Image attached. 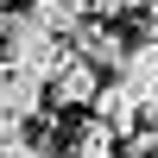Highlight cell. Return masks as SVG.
<instances>
[{
  "instance_id": "obj_1",
  "label": "cell",
  "mask_w": 158,
  "mask_h": 158,
  "mask_svg": "<svg viewBox=\"0 0 158 158\" xmlns=\"http://www.w3.org/2000/svg\"><path fill=\"white\" fill-rule=\"evenodd\" d=\"M0 63H6V70H19L25 82H38V89H44V82H51V70L63 63V44H57V38H44V32H32V25L13 13L6 44H0Z\"/></svg>"
},
{
  "instance_id": "obj_2",
  "label": "cell",
  "mask_w": 158,
  "mask_h": 158,
  "mask_svg": "<svg viewBox=\"0 0 158 158\" xmlns=\"http://www.w3.org/2000/svg\"><path fill=\"white\" fill-rule=\"evenodd\" d=\"M114 82H120L139 108H146V101H158V38L127 44V57H120V70H114Z\"/></svg>"
},
{
  "instance_id": "obj_3",
  "label": "cell",
  "mask_w": 158,
  "mask_h": 158,
  "mask_svg": "<svg viewBox=\"0 0 158 158\" xmlns=\"http://www.w3.org/2000/svg\"><path fill=\"white\" fill-rule=\"evenodd\" d=\"M70 57H82L89 70H120V57H127V38H120V25L82 19V25H76V51H70Z\"/></svg>"
},
{
  "instance_id": "obj_4",
  "label": "cell",
  "mask_w": 158,
  "mask_h": 158,
  "mask_svg": "<svg viewBox=\"0 0 158 158\" xmlns=\"http://www.w3.org/2000/svg\"><path fill=\"white\" fill-rule=\"evenodd\" d=\"M51 101H57V108H89V101H95V89H101V70H89L82 57H70V51H63V63L57 70H51Z\"/></svg>"
},
{
  "instance_id": "obj_5",
  "label": "cell",
  "mask_w": 158,
  "mask_h": 158,
  "mask_svg": "<svg viewBox=\"0 0 158 158\" xmlns=\"http://www.w3.org/2000/svg\"><path fill=\"white\" fill-rule=\"evenodd\" d=\"M19 19L32 25V32H44V38H57V44H63V38H76V25H82L89 13H82V0H32Z\"/></svg>"
},
{
  "instance_id": "obj_6",
  "label": "cell",
  "mask_w": 158,
  "mask_h": 158,
  "mask_svg": "<svg viewBox=\"0 0 158 158\" xmlns=\"http://www.w3.org/2000/svg\"><path fill=\"white\" fill-rule=\"evenodd\" d=\"M38 108H44V89L25 82L19 70H6V63H0V120H6V127H25Z\"/></svg>"
},
{
  "instance_id": "obj_7",
  "label": "cell",
  "mask_w": 158,
  "mask_h": 158,
  "mask_svg": "<svg viewBox=\"0 0 158 158\" xmlns=\"http://www.w3.org/2000/svg\"><path fill=\"white\" fill-rule=\"evenodd\" d=\"M89 108H95V114H89V120H101V127H108L114 139H127V133H133V127H139V101L127 95L120 82H101Z\"/></svg>"
},
{
  "instance_id": "obj_8",
  "label": "cell",
  "mask_w": 158,
  "mask_h": 158,
  "mask_svg": "<svg viewBox=\"0 0 158 158\" xmlns=\"http://www.w3.org/2000/svg\"><path fill=\"white\" fill-rule=\"evenodd\" d=\"M114 152H120V139H114L101 120L70 127V139H63V158H114Z\"/></svg>"
},
{
  "instance_id": "obj_9",
  "label": "cell",
  "mask_w": 158,
  "mask_h": 158,
  "mask_svg": "<svg viewBox=\"0 0 158 158\" xmlns=\"http://www.w3.org/2000/svg\"><path fill=\"white\" fill-rule=\"evenodd\" d=\"M6 25H13V13H0V44H6Z\"/></svg>"
},
{
  "instance_id": "obj_10",
  "label": "cell",
  "mask_w": 158,
  "mask_h": 158,
  "mask_svg": "<svg viewBox=\"0 0 158 158\" xmlns=\"http://www.w3.org/2000/svg\"><path fill=\"white\" fill-rule=\"evenodd\" d=\"M0 13H13V0H0Z\"/></svg>"
}]
</instances>
